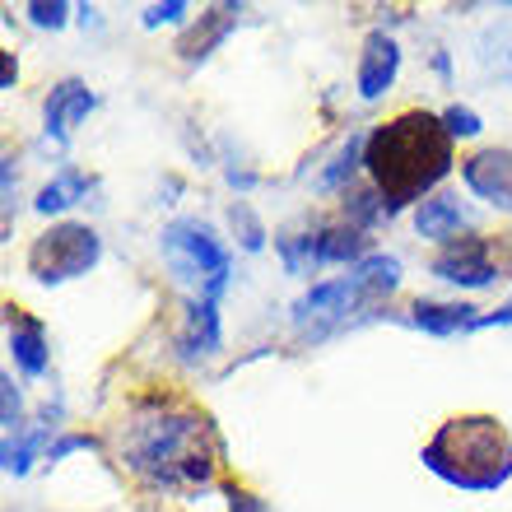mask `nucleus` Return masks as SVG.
Listing matches in <instances>:
<instances>
[{
    "mask_svg": "<svg viewBox=\"0 0 512 512\" xmlns=\"http://www.w3.org/2000/svg\"><path fill=\"white\" fill-rule=\"evenodd\" d=\"M364 168L391 215L410 201L424 205V196L452 173V135H447L443 117L415 108L401 112L396 122L378 126L368 135Z\"/></svg>",
    "mask_w": 512,
    "mask_h": 512,
    "instance_id": "1",
    "label": "nucleus"
},
{
    "mask_svg": "<svg viewBox=\"0 0 512 512\" xmlns=\"http://www.w3.org/2000/svg\"><path fill=\"white\" fill-rule=\"evenodd\" d=\"M210 433V419L182 405H145L131 419L126 433V466L135 475H145L149 485H205L215 475V461L205 457V447H196Z\"/></svg>",
    "mask_w": 512,
    "mask_h": 512,
    "instance_id": "2",
    "label": "nucleus"
},
{
    "mask_svg": "<svg viewBox=\"0 0 512 512\" xmlns=\"http://www.w3.org/2000/svg\"><path fill=\"white\" fill-rule=\"evenodd\" d=\"M419 461L452 489L489 494V489H503L512 480V438L499 419L461 415L433 433Z\"/></svg>",
    "mask_w": 512,
    "mask_h": 512,
    "instance_id": "3",
    "label": "nucleus"
},
{
    "mask_svg": "<svg viewBox=\"0 0 512 512\" xmlns=\"http://www.w3.org/2000/svg\"><path fill=\"white\" fill-rule=\"evenodd\" d=\"M159 252L168 261V270H173V280L201 289V298H219L229 289L233 275L229 247L219 243L205 219H173L159 238Z\"/></svg>",
    "mask_w": 512,
    "mask_h": 512,
    "instance_id": "4",
    "label": "nucleus"
},
{
    "mask_svg": "<svg viewBox=\"0 0 512 512\" xmlns=\"http://www.w3.org/2000/svg\"><path fill=\"white\" fill-rule=\"evenodd\" d=\"M103 256V238H98L89 224H52L42 233L33 252H28V270L38 284H66V280H80L89 270L98 266Z\"/></svg>",
    "mask_w": 512,
    "mask_h": 512,
    "instance_id": "5",
    "label": "nucleus"
},
{
    "mask_svg": "<svg viewBox=\"0 0 512 512\" xmlns=\"http://www.w3.org/2000/svg\"><path fill=\"white\" fill-rule=\"evenodd\" d=\"M433 275L447 284H457V289H489V284L499 280V266H494V252H489L485 238H457V243H447L443 252L433 256Z\"/></svg>",
    "mask_w": 512,
    "mask_h": 512,
    "instance_id": "6",
    "label": "nucleus"
},
{
    "mask_svg": "<svg viewBox=\"0 0 512 512\" xmlns=\"http://www.w3.org/2000/svg\"><path fill=\"white\" fill-rule=\"evenodd\" d=\"M461 177L480 201L512 215V149H480L475 159L461 163Z\"/></svg>",
    "mask_w": 512,
    "mask_h": 512,
    "instance_id": "7",
    "label": "nucleus"
},
{
    "mask_svg": "<svg viewBox=\"0 0 512 512\" xmlns=\"http://www.w3.org/2000/svg\"><path fill=\"white\" fill-rule=\"evenodd\" d=\"M94 108H98V98L89 94V84H84V80L52 84V94H47V103H42V122H47V135H52L56 145H66L70 135H75V126H80Z\"/></svg>",
    "mask_w": 512,
    "mask_h": 512,
    "instance_id": "8",
    "label": "nucleus"
},
{
    "mask_svg": "<svg viewBox=\"0 0 512 512\" xmlns=\"http://www.w3.org/2000/svg\"><path fill=\"white\" fill-rule=\"evenodd\" d=\"M396 70H401V47H396V38H387V33H368L364 38V52H359V75H354V84H359V98H382L396 84Z\"/></svg>",
    "mask_w": 512,
    "mask_h": 512,
    "instance_id": "9",
    "label": "nucleus"
},
{
    "mask_svg": "<svg viewBox=\"0 0 512 512\" xmlns=\"http://www.w3.org/2000/svg\"><path fill=\"white\" fill-rule=\"evenodd\" d=\"M485 312L471 308V303H429V298H415L410 303V326L429 331V336H461V331H480Z\"/></svg>",
    "mask_w": 512,
    "mask_h": 512,
    "instance_id": "10",
    "label": "nucleus"
},
{
    "mask_svg": "<svg viewBox=\"0 0 512 512\" xmlns=\"http://www.w3.org/2000/svg\"><path fill=\"white\" fill-rule=\"evenodd\" d=\"M219 298H196L187 308V326H182V336H177V350H182V359L187 364H196V359H210V354H219Z\"/></svg>",
    "mask_w": 512,
    "mask_h": 512,
    "instance_id": "11",
    "label": "nucleus"
},
{
    "mask_svg": "<svg viewBox=\"0 0 512 512\" xmlns=\"http://www.w3.org/2000/svg\"><path fill=\"white\" fill-rule=\"evenodd\" d=\"M461 229H466V210H461L457 196H429L424 205H415V233L429 238V243H457Z\"/></svg>",
    "mask_w": 512,
    "mask_h": 512,
    "instance_id": "12",
    "label": "nucleus"
},
{
    "mask_svg": "<svg viewBox=\"0 0 512 512\" xmlns=\"http://www.w3.org/2000/svg\"><path fill=\"white\" fill-rule=\"evenodd\" d=\"M312 247H317V266H359V261H368V243L364 233L350 229V224H326V229L312 233Z\"/></svg>",
    "mask_w": 512,
    "mask_h": 512,
    "instance_id": "13",
    "label": "nucleus"
},
{
    "mask_svg": "<svg viewBox=\"0 0 512 512\" xmlns=\"http://www.w3.org/2000/svg\"><path fill=\"white\" fill-rule=\"evenodd\" d=\"M10 354L19 373L28 378H42L47 373V336H42V322L33 317H10Z\"/></svg>",
    "mask_w": 512,
    "mask_h": 512,
    "instance_id": "14",
    "label": "nucleus"
},
{
    "mask_svg": "<svg viewBox=\"0 0 512 512\" xmlns=\"http://www.w3.org/2000/svg\"><path fill=\"white\" fill-rule=\"evenodd\" d=\"M233 24H238V10H233V5H219V10L201 14V24L191 28V38L182 42V61H191V66L205 61V56L215 52L219 42L233 33Z\"/></svg>",
    "mask_w": 512,
    "mask_h": 512,
    "instance_id": "15",
    "label": "nucleus"
},
{
    "mask_svg": "<svg viewBox=\"0 0 512 512\" xmlns=\"http://www.w3.org/2000/svg\"><path fill=\"white\" fill-rule=\"evenodd\" d=\"M350 280L354 289L368 298V303H378V298H387L396 284H401V261L396 256H368V261H359V266L350 270Z\"/></svg>",
    "mask_w": 512,
    "mask_h": 512,
    "instance_id": "16",
    "label": "nucleus"
},
{
    "mask_svg": "<svg viewBox=\"0 0 512 512\" xmlns=\"http://www.w3.org/2000/svg\"><path fill=\"white\" fill-rule=\"evenodd\" d=\"M89 177L84 173H75V168H61V173L47 182V187L38 191V201H33V210L38 215H61V210H70V205L80 201V196H89Z\"/></svg>",
    "mask_w": 512,
    "mask_h": 512,
    "instance_id": "17",
    "label": "nucleus"
},
{
    "mask_svg": "<svg viewBox=\"0 0 512 512\" xmlns=\"http://www.w3.org/2000/svg\"><path fill=\"white\" fill-rule=\"evenodd\" d=\"M382 219H391V210L378 191H350V196H345V224H350V229L364 233V229H373V224H382Z\"/></svg>",
    "mask_w": 512,
    "mask_h": 512,
    "instance_id": "18",
    "label": "nucleus"
},
{
    "mask_svg": "<svg viewBox=\"0 0 512 512\" xmlns=\"http://www.w3.org/2000/svg\"><path fill=\"white\" fill-rule=\"evenodd\" d=\"M364 154H368V135H350L345 145H340V154H336V163L322 173V187L331 191V187H345L354 173H359V163H364Z\"/></svg>",
    "mask_w": 512,
    "mask_h": 512,
    "instance_id": "19",
    "label": "nucleus"
},
{
    "mask_svg": "<svg viewBox=\"0 0 512 512\" xmlns=\"http://www.w3.org/2000/svg\"><path fill=\"white\" fill-rule=\"evenodd\" d=\"M47 443V424L33 433H19V438H5V471L10 475H28V466H33V457H38V447ZM52 447V443H47Z\"/></svg>",
    "mask_w": 512,
    "mask_h": 512,
    "instance_id": "20",
    "label": "nucleus"
},
{
    "mask_svg": "<svg viewBox=\"0 0 512 512\" xmlns=\"http://www.w3.org/2000/svg\"><path fill=\"white\" fill-rule=\"evenodd\" d=\"M229 224H233V233H238L243 252H261V247H266V229H261V219L252 215V205H247V201H233L229 205Z\"/></svg>",
    "mask_w": 512,
    "mask_h": 512,
    "instance_id": "21",
    "label": "nucleus"
},
{
    "mask_svg": "<svg viewBox=\"0 0 512 512\" xmlns=\"http://www.w3.org/2000/svg\"><path fill=\"white\" fill-rule=\"evenodd\" d=\"M24 396H19V387H14V378L10 373H5V378H0V424H5V429H19V424H24Z\"/></svg>",
    "mask_w": 512,
    "mask_h": 512,
    "instance_id": "22",
    "label": "nucleus"
},
{
    "mask_svg": "<svg viewBox=\"0 0 512 512\" xmlns=\"http://www.w3.org/2000/svg\"><path fill=\"white\" fill-rule=\"evenodd\" d=\"M443 126H447L452 140H475V135H480V117H475L471 108H461V103L443 112Z\"/></svg>",
    "mask_w": 512,
    "mask_h": 512,
    "instance_id": "23",
    "label": "nucleus"
},
{
    "mask_svg": "<svg viewBox=\"0 0 512 512\" xmlns=\"http://www.w3.org/2000/svg\"><path fill=\"white\" fill-rule=\"evenodd\" d=\"M66 14H70L66 0H52V5H47V0H33V5H28V19L38 28H66Z\"/></svg>",
    "mask_w": 512,
    "mask_h": 512,
    "instance_id": "24",
    "label": "nucleus"
},
{
    "mask_svg": "<svg viewBox=\"0 0 512 512\" xmlns=\"http://www.w3.org/2000/svg\"><path fill=\"white\" fill-rule=\"evenodd\" d=\"M159 24H187V5H182V0L149 5V10H145V28H159Z\"/></svg>",
    "mask_w": 512,
    "mask_h": 512,
    "instance_id": "25",
    "label": "nucleus"
},
{
    "mask_svg": "<svg viewBox=\"0 0 512 512\" xmlns=\"http://www.w3.org/2000/svg\"><path fill=\"white\" fill-rule=\"evenodd\" d=\"M224 499H229V512H270L266 503L252 494V489H238V485L224 489Z\"/></svg>",
    "mask_w": 512,
    "mask_h": 512,
    "instance_id": "26",
    "label": "nucleus"
},
{
    "mask_svg": "<svg viewBox=\"0 0 512 512\" xmlns=\"http://www.w3.org/2000/svg\"><path fill=\"white\" fill-rule=\"evenodd\" d=\"M84 447H89V452H94V438H84V433H70V438H61V443H52L47 447V461H61V457H70V452H84Z\"/></svg>",
    "mask_w": 512,
    "mask_h": 512,
    "instance_id": "27",
    "label": "nucleus"
}]
</instances>
